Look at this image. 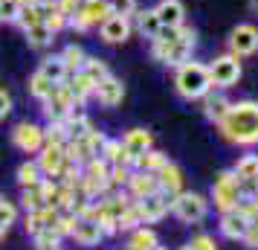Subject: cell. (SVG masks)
I'll return each instance as SVG.
<instances>
[{
	"mask_svg": "<svg viewBox=\"0 0 258 250\" xmlns=\"http://www.w3.org/2000/svg\"><path fill=\"white\" fill-rule=\"evenodd\" d=\"M41 73H44L52 84L67 82V76H70V70H67V64H64V59H61V56H49V59L41 61Z\"/></svg>",
	"mask_w": 258,
	"mask_h": 250,
	"instance_id": "cell-21",
	"label": "cell"
},
{
	"mask_svg": "<svg viewBox=\"0 0 258 250\" xmlns=\"http://www.w3.org/2000/svg\"><path fill=\"white\" fill-rule=\"evenodd\" d=\"M128 189H131V198L134 201H142V198H148L154 192H160V183H157V175L154 172H131L128 178Z\"/></svg>",
	"mask_w": 258,
	"mask_h": 250,
	"instance_id": "cell-11",
	"label": "cell"
},
{
	"mask_svg": "<svg viewBox=\"0 0 258 250\" xmlns=\"http://www.w3.org/2000/svg\"><path fill=\"white\" fill-rule=\"evenodd\" d=\"M12 143L18 145L21 152H26V155H35L38 148L44 145V131L38 128L35 122H21L12 131Z\"/></svg>",
	"mask_w": 258,
	"mask_h": 250,
	"instance_id": "cell-9",
	"label": "cell"
},
{
	"mask_svg": "<svg viewBox=\"0 0 258 250\" xmlns=\"http://www.w3.org/2000/svg\"><path fill=\"white\" fill-rule=\"evenodd\" d=\"M18 180H21V186H35L38 180H41V169H38V163H21V169H18Z\"/></svg>",
	"mask_w": 258,
	"mask_h": 250,
	"instance_id": "cell-34",
	"label": "cell"
},
{
	"mask_svg": "<svg viewBox=\"0 0 258 250\" xmlns=\"http://www.w3.org/2000/svg\"><path fill=\"white\" fill-rule=\"evenodd\" d=\"M82 70L87 73V76H90V79H93L96 84L102 82V79H105V76H110V73H107V64H105V61H99V59H90V56H87V59H84Z\"/></svg>",
	"mask_w": 258,
	"mask_h": 250,
	"instance_id": "cell-32",
	"label": "cell"
},
{
	"mask_svg": "<svg viewBox=\"0 0 258 250\" xmlns=\"http://www.w3.org/2000/svg\"><path fill=\"white\" fill-rule=\"evenodd\" d=\"M154 250H165V247H160V244H157V247H154Z\"/></svg>",
	"mask_w": 258,
	"mask_h": 250,
	"instance_id": "cell-50",
	"label": "cell"
},
{
	"mask_svg": "<svg viewBox=\"0 0 258 250\" xmlns=\"http://www.w3.org/2000/svg\"><path fill=\"white\" fill-rule=\"evenodd\" d=\"M258 49V29L252 24H241L232 29L229 35V53L235 59H244V56H252Z\"/></svg>",
	"mask_w": 258,
	"mask_h": 250,
	"instance_id": "cell-8",
	"label": "cell"
},
{
	"mask_svg": "<svg viewBox=\"0 0 258 250\" xmlns=\"http://www.w3.org/2000/svg\"><path fill=\"white\" fill-rule=\"evenodd\" d=\"M195 29H188V26H180V38L171 41V44H165L160 38H154L151 44V56L157 61H163V64H171V67H180V64H186L191 59V49H195Z\"/></svg>",
	"mask_w": 258,
	"mask_h": 250,
	"instance_id": "cell-3",
	"label": "cell"
},
{
	"mask_svg": "<svg viewBox=\"0 0 258 250\" xmlns=\"http://www.w3.org/2000/svg\"><path fill=\"white\" fill-rule=\"evenodd\" d=\"M221 137L232 145H255L258 143V102H235L226 117L218 122Z\"/></svg>",
	"mask_w": 258,
	"mask_h": 250,
	"instance_id": "cell-1",
	"label": "cell"
},
{
	"mask_svg": "<svg viewBox=\"0 0 258 250\" xmlns=\"http://www.w3.org/2000/svg\"><path fill=\"white\" fill-rule=\"evenodd\" d=\"M93 96H96V99H99L105 108H113V105H119V102H122V96H125V84L119 82L116 76H105L102 82L96 84Z\"/></svg>",
	"mask_w": 258,
	"mask_h": 250,
	"instance_id": "cell-12",
	"label": "cell"
},
{
	"mask_svg": "<svg viewBox=\"0 0 258 250\" xmlns=\"http://www.w3.org/2000/svg\"><path fill=\"white\" fill-rule=\"evenodd\" d=\"M3 204H6V198H3V195H0V207H3Z\"/></svg>",
	"mask_w": 258,
	"mask_h": 250,
	"instance_id": "cell-48",
	"label": "cell"
},
{
	"mask_svg": "<svg viewBox=\"0 0 258 250\" xmlns=\"http://www.w3.org/2000/svg\"><path fill=\"white\" fill-rule=\"evenodd\" d=\"M137 29H140L145 38H157L160 35V29H163V24H160V18H157V12L154 9H142L140 15H137Z\"/></svg>",
	"mask_w": 258,
	"mask_h": 250,
	"instance_id": "cell-23",
	"label": "cell"
},
{
	"mask_svg": "<svg viewBox=\"0 0 258 250\" xmlns=\"http://www.w3.org/2000/svg\"><path fill=\"white\" fill-rule=\"evenodd\" d=\"M99 29H102V41L105 44H122L131 35V21L125 15H107L99 24Z\"/></svg>",
	"mask_w": 258,
	"mask_h": 250,
	"instance_id": "cell-10",
	"label": "cell"
},
{
	"mask_svg": "<svg viewBox=\"0 0 258 250\" xmlns=\"http://www.w3.org/2000/svg\"><path fill=\"white\" fill-rule=\"evenodd\" d=\"M249 6H252V12H258V0H249Z\"/></svg>",
	"mask_w": 258,
	"mask_h": 250,
	"instance_id": "cell-45",
	"label": "cell"
},
{
	"mask_svg": "<svg viewBox=\"0 0 258 250\" xmlns=\"http://www.w3.org/2000/svg\"><path fill=\"white\" fill-rule=\"evenodd\" d=\"M168 210L177 215V221H183V224H198L206 218V210H209V204L203 195L198 192H177L174 198L168 201Z\"/></svg>",
	"mask_w": 258,
	"mask_h": 250,
	"instance_id": "cell-5",
	"label": "cell"
},
{
	"mask_svg": "<svg viewBox=\"0 0 258 250\" xmlns=\"http://www.w3.org/2000/svg\"><path fill=\"white\" fill-rule=\"evenodd\" d=\"M61 59H64V64H67V70L76 73V70H82L84 59H87V53H84V49L79 47V44H70V47H64Z\"/></svg>",
	"mask_w": 258,
	"mask_h": 250,
	"instance_id": "cell-30",
	"label": "cell"
},
{
	"mask_svg": "<svg viewBox=\"0 0 258 250\" xmlns=\"http://www.w3.org/2000/svg\"><path fill=\"white\" fill-rule=\"evenodd\" d=\"M41 155H38V169L41 172H47V175H58L61 166H64V160H67V152H64V145H41L38 148Z\"/></svg>",
	"mask_w": 258,
	"mask_h": 250,
	"instance_id": "cell-13",
	"label": "cell"
},
{
	"mask_svg": "<svg viewBox=\"0 0 258 250\" xmlns=\"http://www.w3.org/2000/svg\"><path fill=\"white\" fill-rule=\"evenodd\" d=\"M241 198H244V189H241V180L235 178V172L232 169L221 172L215 178V183H212V201H215V207L221 213H229V210H235L241 204Z\"/></svg>",
	"mask_w": 258,
	"mask_h": 250,
	"instance_id": "cell-4",
	"label": "cell"
},
{
	"mask_svg": "<svg viewBox=\"0 0 258 250\" xmlns=\"http://www.w3.org/2000/svg\"><path fill=\"white\" fill-rule=\"evenodd\" d=\"M157 183H160V192L168 195V201H171L177 192H183V172H180L174 163L165 160V166L157 172Z\"/></svg>",
	"mask_w": 258,
	"mask_h": 250,
	"instance_id": "cell-15",
	"label": "cell"
},
{
	"mask_svg": "<svg viewBox=\"0 0 258 250\" xmlns=\"http://www.w3.org/2000/svg\"><path fill=\"white\" fill-rule=\"evenodd\" d=\"M73 108H76V99H73L70 87H67L64 82L55 84V87H52V93L44 99V114H47L49 122H61Z\"/></svg>",
	"mask_w": 258,
	"mask_h": 250,
	"instance_id": "cell-6",
	"label": "cell"
},
{
	"mask_svg": "<svg viewBox=\"0 0 258 250\" xmlns=\"http://www.w3.org/2000/svg\"><path fill=\"white\" fill-rule=\"evenodd\" d=\"M52 87H55V84L49 82L41 70L32 73V79H29V96H35V99H41V102H44V99L52 93Z\"/></svg>",
	"mask_w": 258,
	"mask_h": 250,
	"instance_id": "cell-28",
	"label": "cell"
},
{
	"mask_svg": "<svg viewBox=\"0 0 258 250\" xmlns=\"http://www.w3.org/2000/svg\"><path fill=\"white\" fill-rule=\"evenodd\" d=\"M252 183H255V189H258V172H255V178H252Z\"/></svg>",
	"mask_w": 258,
	"mask_h": 250,
	"instance_id": "cell-47",
	"label": "cell"
},
{
	"mask_svg": "<svg viewBox=\"0 0 258 250\" xmlns=\"http://www.w3.org/2000/svg\"><path fill=\"white\" fill-rule=\"evenodd\" d=\"M174 87H177V93L183 96V99H188V102H191V99H203L212 87L209 67L200 64V61H186V64H180V67H177V76H174Z\"/></svg>",
	"mask_w": 258,
	"mask_h": 250,
	"instance_id": "cell-2",
	"label": "cell"
},
{
	"mask_svg": "<svg viewBox=\"0 0 258 250\" xmlns=\"http://www.w3.org/2000/svg\"><path fill=\"white\" fill-rule=\"evenodd\" d=\"M165 160H168V157H165L163 152H151V148H148V152L137 155L134 166L140 169V172H154V175H157V172H160V169L165 166Z\"/></svg>",
	"mask_w": 258,
	"mask_h": 250,
	"instance_id": "cell-24",
	"label": "cell"
},
{
	"mask_svg": "<svg viewBox=\"0 0 258 250\" xmlns=\"http://www.w3.org/2000/svg\"><path fill=\"white\" fill-rule=\"evenodd\" d=\"M241 241H244L246 247L258 250V224H249V227H246V233H244V238H241Z\"/></svg>",
	"mask_w": 258,
	"mask_h": 250,
	"instance_id": "cell-41",
	"label": "cell"
},
{
	"mask_svg": "<svg viewBox=\"0 0 258 250\" xmlns=\"http://www.w3.org/2000/svg\"><path fill=\"white\" fill-rule=\"evenodd\" d=\"M191 250H215V238L206 236V233L203 236H195L191 238Z\"/></svg>",
	"mask_w": 258,
	"mask_h": 250,
	"instance_id": "cell-40",
	"label": "cell"
},
{
	"mask_svg": "<svg viewBox=\"0 0 258 250\" xmlns=\"http://www.w3.org/2000/svg\"><path fill=\"white\" fill-rule=\"evenodd\" d=\"M122 148L131 152L134 160H137V155H142V152L151 148V134L145 131V128H131V131L125 134V140H122Z\"/></svg>",
	"mask_w": 258,
	"mask_h": 250,
	"instance_id": "cell-20",
	"label": "cell"
},
{
	"mask_svg": "<svg viewBox=\"0 0 258 250\" xmlns=\"http://www.w3.org/2000/svg\"><path fill=\"white\" fill-rule=\"evenodd\" d=\"M235 178L241 180V183H246V180H252L255 178V172H258V155H244L238 163H235Z\"/></svg>",
	"mask_w": 258,
	"mask_h": 250,
	"instance_id": "cell-27",
	"label": "cell"
},
{
	"mask_svg": "<svg viewBox=\"0 0 258 250\" xmlns=\"http://www.w3.org/2000/svg\"><path fill=\"white\" fill-rule=\"evenodd\" d=\"M180 250H191V244H186V247H180Z\"/></svg>",
	"mask_w": 258,
	"mask_h": 250,
	"instance_id": "cell-49",
	"label": "cell"
},
{
	"mask_svg": "<svg viewBox=\"0 0 258 250\" xmlns=\"http://www.w3.org/2000/svg\"><path fill=\"white\" fill-rule=\"evenodd\" d=\"M6 230H9V224H6V221H3V218H0V238L6 236Z\"/></svg>",
	"mask_w": 258,
	"mask_h": 250,
	"instance_id": "cell-44",
	"label": "cell"
},
{
	"mask_svg": "<svg viewBox=\"0 0 258 250\" xmlns=\"http://www.w3.org/2000/svg\"><path fill=\"white\" fill-rule=\"evenodd\" d=\"M157 244H160V241H157V233H154V230L137 227L134 236H131V241H128V250H154Z\"/></svg>",
	"mask_w": 258,
	"mask_h": 250,
	"instance_id": "cell-25",
	"label": "cell"
},
{
	"mask_svg": "<svg viewBox=\"0 0 258 250\" xmlns=\"http://www.w3.org/2000/svg\"><path fill=\"white\" fill-rule=\"evenodd\" d=\"M9 111H12V96L6 93V90H0V119L6 117Z\"/></svg>",
	"mask_w": 258,
	"mask_h": 250,
	"instance_id": "cell-42",
	"label": "cell"
},
{
	"mask_svg": "<svg viewBox=\"0 0 258 250\" xmlns=\"http://www.w3.org/2000/svg\"><path fill=\"white\" fill-rule=\"evenodd\" d=\"M44 21V15H41V9L38 6H21V15H18V24L24 26V29H29V26H35Z\"/></svg>",
	"mask_w": 258,
	"mask_h": 250,
	"instance_id": "cell-37",
	"label": "cell"
},
{
	"mask_svg": "<svg viewBox=\"0 0 258 250\" xmlns=\"http://www.w3.org/2000/svg\"><path fill=\"white\" fill-rule=\"evenodd\" d=\"M246 227H249V218L241 210H229V213L221 215V233L226 238H232V241H241L244 238Z\"/></svg>",
	"mask_w": 258,
	"mask_h": 250,
	"instance_id": "cell-16",
	"label": "cell"
},
{
	"mask_svg": "<svg viewBox=\"0 0 258 250\" xmlns=\"http://www.w3.org/2000/svg\"><path fill=\"white\" fill-rule=\"evenodd\" d=\"M21 3L18 0H0V24H18Z\"/></svg>",
	"mask_w": 258,
	"mask_h": 250,
	"instance_id": "cell-35",
	"label": "cell"
},
{
	"mask_svg": "<svg viewBox=\"0 0 258 250\" xmlns=\"http://www.w3.org/2000/svg\"><path fill=\"white\" fill-rule=\"evenodd\" d=\"M229 105H232V102H226L223 96H209V99H206V119H212V122L218 125V122L226 117Z\"/></svg>",
	"mask_w": 258,
	"mask_h": 250,
	"instance_id": "cell-29",
	"label": "cell"
},
{
	"mask_svg": "<svg viewBox=\"0 0 258 250\" xmlns=\"http://www.w3.org/2000/svg\"><path fill=\"white\" fill-rule=\"evenodd\" d=\"M18 3H21V6H38L41 0H18Z\"/></svg>",
	"mask_w": 258,
	"mask_h": 250,
	"instance_id": "cell-43",
	"label": "cell"
},
{
	"mask_svg": "<svg viewBox=\"0 0 258 250\" xmlns=\"http://www.w3.org/2000/svg\"><path fill=\"white\" fill-rule=\"evenodd\" d=\"M24 32H26L29 47H49V44H52V38H55V32H52L44 21L35 24V26H29V29H24Z\"/></svg>",
	"mask_w": 258,
	"mask_h": 250,
	"instance_id": "cell-26",
	"label": "cell"
},
{
	"mask_svg": "<svg viewBox=\"0 0 258 250\" xmlns=\"http://www.w3.org/2000/svg\"><path fill=\"white\" fill-rule=\"evenodd\" d=\"M67 87H70V93H73V99H76V105H84V99L87 96H93V90H96V82L87 76L84 70H76L70 76V82H64Z\"/></svg>",
	"mask_w": 258,
	"mask_h": 250,
	"instance_id": "cell-19",
	"label": "cell"
},
{
	"mask_svg": "<svg viewBox=\"0 0 258 250\" xmlns=\"http://www.w3.org/2000/svg\"><path fill=\"white\" fill-rule=\"evenodd\" d=\"M140 210H142L145 224L160 221V218L168 213V195H163V192H154V195H148V198H142V201H140Z\"/></svg>",
	"mask_w": 258,
	"mask_h": 250,
	"instance_id": "cell-17",
	"label": "cell"
},
{
	"mask_svg": "<svg viewBox=\"0 0 258 250\" xmlns=\"http://www.w3.org/2000/svg\"><path fill=\"white\" fill-rule=\"evenodd\" d=\"M102 227H99V221L96 218H76V227H73V238L79 241V244H84V247H93V244H99L102 241Z\"/></svg>",
	"mask_w": 258,
	"mask_h": 250,
	"instance_id": "cell-14",
	"label": "cell"
},
{
	"mask_svg": "<svg viewBox=\"0 0 258 250\" xmlns=\"http://www.w3.org/2000/svg\"><path fill=\"white\" fill-rule=\"evenodd\" d=\"M209 76H212V84L218 87H232L238 79H241V61L235 59L232 53L229 56H221L209 64Z\"/></svg>",
	"mask_w": 258,
	"mask_h": 250,
	"instance_id": "cell-7",
	"label": "cell"
},
{
	"mask_svg": "<svg viewBox=\"0 0 258 250\" xmlns=\"http://www.w3.org/2000/svg\"><path fill=\"white\" fill-rule=\"evenodd\" d=\"M154 12H157V18H160V24L163 26H183V15H186V9H183L180 0H160Z\"/></svg>",
	"mask_w": 258,
	"mask_h": 250,
	"instance_id": "cell-18",
	"label": "cell"
},
{
	"mask_svg": "<svg viewBox=\"0 0 258 250\" xmlns=\"http://www.w3.org/2000/svg\"><path fill=\"white\" fill-rule=\"evenodd\" d=\"M99 157H102V160H107L110 166H116L119 157H122V140H105V145H102Z\"/></svg>",
	"mask_w": 258,
	"mask_h": 250,
	"instance_id": "cell-36",
	"label": "cell"
},
{
	"mask_svg": "<svg viewBox=\"0 0 258 250\" xmlns=\"http://www.w3.org/2000/svg\"><path fill=\"white\" fill-rule=\"evenodd\" d=\"M41 250H61L58 244H52V247H41Z\"/></svg>",
	"mask_w": 258,
	"mask_h": 250,
	"instance_id": "cell-46",
	"label": "cell"
},
{
	"mask_svg": "<svg viewBox=\"0 0 258 250\" xmlns=\"http://www.w3.org/2000/svg\"><path fill=\"white\" fill-rule=\"evenodd\" d=\"M79 12L87 18V24L96 26V24H102L107 15H110V6H107V0H84L82 6H79Z\"/></svg>",
	"mask_w": 258,
	"mask_h": 250,
	"instance_id": "cell-22",
	"label": "cell"
},
{
	"mask_svg": "<svg viewBox=\"0 0 258 250\" xmlns=\"http://www.w3.org/2000/svg\"><path fill=\"white\" fill-rule=\"evenodd\" d=\"M73 227H76V215H58V221H55L58 236H73Z\"/></svg>",
	"mask_w": 258,
	"mask_h": 250,
	"instance_id": "cell-39",
	"label": "cell"
},
{
	"mask_svg": "<svg viewBox=\"0 0 258 250\" xmlns=\"http://www.w3.org/2000/svg\"><path fill=\"white\" fill-rule=\"evenodd\" d=\"M107 6H110V15H131L137 12V0H107Z\"/></svg>",
	"mask_w": 258,
	"mask_h": 250,
	"instance_id": "cell-38",
	"label": "cell"
},
{
	"mask_svg": "<svg viewBox=\"0 0 258 250\" xmlns=\"http://www.w3.org/2000/svg\"><path fill=\"white\" fill-rule=\"evenodd\" d=\"M24 207L26 213H32V210H41L44 207V189H41V180H38L35 186H24Z\"/></svg>",
	"mask_w": 258,
	"mask_h": 250,
	"instance_id": "cell-31",
	"label": "cell"
},
{
	"mask_svg": "<svg viewBox=\"0 0 258 250\" xmlns=\"http://www.w3.org/2000/svg\"><path fill=\"white\" fill-rule=\"evenodd\" d=\"M41 15H44V24H47L52 32H61V29L67 26V21H70V15H64L58 6H52V9H47V12H41Z\"/></svg>",
	"mask_w": 258,
	"mask_h": 250,
	"instance_id": "cell-33",
	"label": "cell"
}]
</instances>
